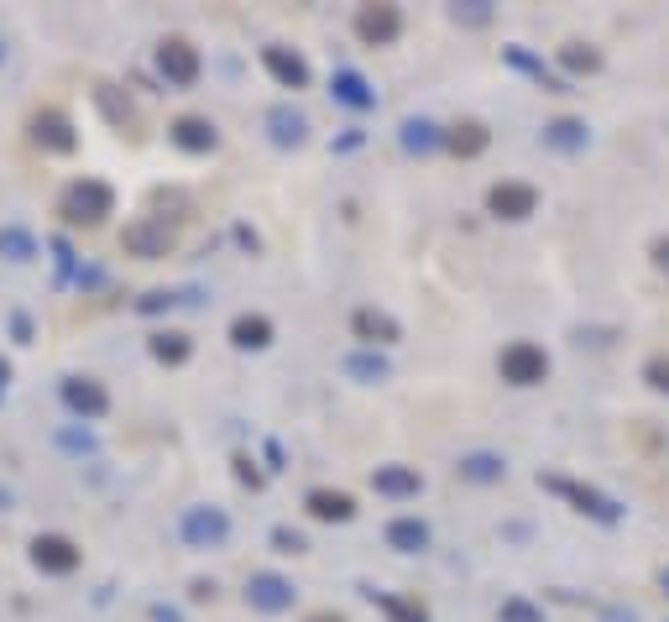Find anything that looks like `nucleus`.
<instances>
[{
    "label": "nucleus",
    "instance_id": "1",
    "mask_svg": "<svg viewBox=\"0 0 669 622\" xmlns=\"http://www.w3.org/2000/svg\"><path fill=\"white\" fill-rule=\"evenodd\" d=\"M58 215L68 225H84V230H95L105 225V215H115V189L105 178H79V183H68L63 199H58Z\"/></svg>",
    "mask_w": 669,
    "mask_h": 622
},
{
    "label": "nucleus",
    "instance_id": "2",
    "mask_svg": "<svg viewBox=\"0 0 669 622\" xmlns=\"http://www.w3.org/2000/svg\"><path fill=\"white\" fill-rule=\"evenodd\" d=\"M178 241V230L163 220V215H142V220H131L121 230V251L126 257H142V262H157V257H168Z\"/></svg>",
    "mask_w": 669,
    "mask_h": 622
},
{
    "label": "nucleus",
    "instance_id": "3",
    "mask_svg": "<svg viewBox=\"0 0 669 622\" xmlns=\"http://www.w3.org/2000/svg\"><path fill=\"white\" fill-rule=\"evenodd\" d=\"M497 372H502V382H513V387H539L549 377V356H544V345H534V340H513V345H502Z\"/></svg>",
    "mask_w": 669,
    "mask_h": 622
},
{
    "label": "nucleus",
    "instance_id": "4",
    "mask_svg": "<svg viewBox=\"0 0 669 622\" xmlns=\"http://www.w3.org/2000/svg\"><path fill=\"white\" fill-rule=\"evenodd\" d=\"M539 487L555 492V497H565V502H575V513L602 518V523H617V502L602 497L596 487H581V481H570V476H544V471H539Z\"/></svg>",
    "mask_w": 669,
    "mask_h": 622
},
{
    "label": "nucleus",
    "instance_id": "5",
    "mask_svg": "<svg viewBox=\"0 0 669 622\" xmlns=\"http://www.w3.org/2000/svg\"><path fill=\"white\" fill-rule=\"evenodd\" d=\"M178 534L189 549H220L230 539V518L220 508H189L178 518Z\"/></svg>",
    "mask_w": 669,
    "mask_h": 622
},
{
    "label": "nucleus",
    "instance_id": "6",
    "mask_svg": "<svg viewBox=\"0 0 669 622\" xmlns=\"http://www.w3.org/2000/svg\"><path fill=\"white\" fill-rule=\"evenodd\" d=\"M487 210L497 220H528L539 210V189H534V183H518V178H502V183H492Z\"/></svg>",
    "mask_w": 669,
    "mask_h": 622
},
{
    "label": "nucleus",
    "instance_id": "7",
    "mask_svg": "<svg viewBox=\"0 0 669 622\" xmlns=\"http://www.w3.org/2000/svg\"><path fill=\"white\" fill-rule=\"evenodd\" d=\"M79 560H84L79 544L63 539V534H37V539H32V565H37L42 575H74Z\"/></svg>",
    "mask_w": 669,
    "mask_h": 622
},
{
    "label": "nucleus",
    "instance_id": "8",
    "mask_svg": "<svg viewBox=\"0 0 669 622\" xmlns=\"http://www.w3.org/2000/svg\"><path fill=\"white\" fill-rule=\"evenodd\" d=\"M157 68H163V79L173 89H189L199 79V48H194V42H183V37H168L163 48H157Z\"/></svg>",
    "mask_w": 669,
    "mask_h": 622
},
{
    "label": "nucleus",
    "instance_id": "9",
    "mask_svg": "<svg viewBox=\"0 0 669 622\" xmlns=\"http://www.w3.org/2000/svg\"><path fill=\"white\" fill-rule=\"evenodd\" d=\"M32 142L42 147V152H74L79 147V136H74V121L58 110V105H48V110H37L32 115Z\"/></svg>",
    "mask_w": 669,
    "mask_h": 622
},
{
    "label": "nucleus",
    "instance_id": "10",
    "mask_svg": "<svg viewBox=\"0 0 669 622\" xmlns=\"http://www.w3.org/2000/svg\"><path fill=\"white\" fill-rule=\"evenodd\" d=\"M58 393H63L68 413H79V419H105V413H110V393L95 377H63Z\"/></svg>",
    "mask_w": 669,
    "mask_h": 622
},
{
    "label": "nucleus",
    "instance_id": "11",
    "mask_svg": "<svg viewBox=\"0 0 669 622\" xmlns=\"http://www.w3.org/2000/svg\"><path fill=\"white\" fill-rule=\"evenodd\" d=\"M398 32H403L398 6H361L356 11V37L366 48H387V42H398Z\"/></svg>",
    "mask_w": 669,
    "mask_h": 622
},
{
    "label": "nucleus",
    "instance_id": "12",
    "mask_svg": "<svg viewBox=\"0 0 669 622\" xmlns=\"http://www.w3.org/2000/svg\"><path fill=\"white\" fill-rule=\"evenodd\" d=\"M246 602L257 612H288L293 607V581H283V575H272V570H257L246 581Z\"/></svg>",
    "mask_w": 669,
    "mask_h": 622
},
{
    "label": "nucleus",
    "instance_id": "13",
    "mask_svg": "<svg viewBox=\"0 0 669 622\" xmlns=\"http://www.w3.org/2000/svg\"><path fill=\"white\" fill-rule=\"evenodd\" d=\"M168 136H173V147H178V152H194V157H204V152H215V147H220L215 121H204V115H178V121L168 126Z\"/></svg>",
    "mask_w": 669,
    "mask_h": 622
},
{
    "label": "nucleus",
    "instance_id": "14",
    "mask_svg": "<svg viewBox=\"0 0 669 622\" xmlns=\"http://www.w3.org/2000/svg\"><path fill=\"white\" fill-rule=\"evenodd\" d=\"M262 68L272 79H278L283 89H309V63L298 58L293 48H278V42H272V48H262Z\"/></svg>",
    "mask_w": 669,
    "mask_h": 622
},
{
    "label": "nucleus",
    "instance_id": "15",
    "mask_svg": "<svg viewBox=\"0 0 669 622\" xmlns=\"http://www.w3.org/2000/svg\"><path fill=\"white\" fill-rule=\"evenodd\" d=\"M304 508H309V518H319V523H351V518H356L351 492H330V487H314V492L304 497Z\"/></svg>",
    "mask_w": 669,
    "mask_h": 622
},
{
    "label": "nucleus",
    "instance_id": "16",
    "mask_svg": "<svg viewBox=\"0 0 669 622\" xmlns=\"http://www.w3.org/2000/svg\"><path fill=\"white\" fill-rule=\"evenodd\" d=\"M351 330H356L361 345H392V340H398V319L382 314V309H356L351 314Z\"/></svg>",
    "mask_w": 669,
    "mask_h": 622
},
{
    "label": "nucleus",
    "instance_id": "17",
    "mask_svg": "<svg viewBox=\"0 0 669 622\" xmlns=\"http://www.w3.org/2000/svg\"><path fill=\"white\" fill-rule=\"evenodd\" d=\"M230 345H241V351H267L272 345V319L267 314H236L230 319Z\"/></svg>",
    "mask_w": 669,
    "mask_h": 622
},
{
    "label": "nucleus",
    "instance_id": "18",
    "mask_svg": "<svg viewBox=\"0 0 669 622\" xmlns=\"http://www.w3.org/2000/svg\"><path fill=\"white\" fill-rule=\"evenodd\" d=\"M372 487H377L382 497H419L424 476L413 471V466H377V471H372Z\"/></svg>",
    "mask_w": 669,
    "mask_h": 622
},
{
    "label": "nucleus",
    "instance_id": "19",
    "mask_svg": "<svg viewBox=\"0 0 669 622\" xmlns=\"http://www.w3.org/2000/svg\"><path fill=\"white\" fill-rule=\"evenodd\" d=\"M330 95H335L345 110H372V105H377V95L366 89V79L356 74V68H340V74L330 79Z\"/></svg>",
    "mask_w": 669,
    "mask_h": 622
},
{
    "label": "nucleus",
    "instance_id": "20",
    "mask_svg": "<svg viewBox=\"0 0 669 622\" xmlns=\"http://www.w3.org/2000/svg\"><path fill=\"white\" fill-rule=\"evenodd\" d=\"M267 126H272V142H278V147H298L309 136V121L293 105H272L267 110Z\"/></svg>",
    "mask_w": 669,
    "mask_h": 622
},
{
    "label": "nucleus",
    "instance_id": "21",
    "mask_svg": "<svg viewBox=\"0 0 669 622\" xmlns=\"http://www.w3.org/2000/svg\"><path fill=\"white\" fill-rule=\"evenodd\" d=\"M487 142H492V131L481 126V121H460V126L445 131V147L455 157H481V152H487Z\"/></svg>",
    "mask_w": 669,
    "mask_h": 622
},
{
    "label": "nucleus",
    "instance_id": "22",
    "mask_svg": "<svg viewBox=\"0 0 669 622\" xmlns=\"http://www.w3.org/2000/svg\"><path fill=\"white\" fill-rule=\"evenodd\" d=\"M387 544L398 549V555H419V549H429V523H419V518H392L387 523Z\"/></svg>",
    "mask_w": 669,
    "mask_h": 622
},
{
    "label": "nucleus",
    "instance_id": "23",
    "mask_svg": "<svg viewBox=\"0 0 669 622\" xmlns=\"http://www.w3.org/2000/svg\"><path fill=\"white\" fill-rule=\"evenodd\" d=\"M455 476H460V481H502V476H507V460L492 455V450H476V455H460Z\"/></svg>",
    "mask_w": 669,
    "mask_h": 622
},
{
    "label": "nucleus",
    "instance_id": "24",
    "mask_svg": "<svg viewBox=\"0 0 669 622\" xmlns=\"http://www.w3.org/2000/svg\"><path fill=\"white\" fill-rule=\"evenodd\" d=\"M189 351H194L189 335H178V330H157L152 335V356L163 361V366H183V361H189Z\"/></svg>",
    "mask_w": 669,
    "mask_h": 622
},
{
    "label": "nucleus",
    "instance_id": "25",
    "mask_svg": "<svg viewBox=\"0 0 669 622\" xmlns=\"http://www.w3.org/2000/svg\"><path fill=\"white\" fill-rule=\"evenodd\" d=\"M434 147H445V136L434 121H403V152H434Z\"/></svg>",
    "mask_w": 669,
    "mask_h": 622
},
{
    "label": "nucleus",
    "instance_id": "26",
    "mask_svg": "<svg viewBox=\"0 0 669 622\" xmlns=\"http://www.w3.org/2000/svg\"><path fill=\"white\" fill-rule=\"evenodd\" d=\"M0 257H6V262H32V257H37L32 230H21V225H6V230H0Z\"/></svg>",
    "mask_w": 669,
    "mask_h": 622
},
{
    "label": "nucleus",
    "instance_id": "27",
    "mask_svg": "<svg viewBox=\"0 0 669 622\" xmlns=\"http://www.w3.org/2000/svg\"><path fill=\"white\" fill-rule=\"evenodd\" d=\"M544 142L560 147V152H575V147H586V126L570 121V115H565V121H549L544 126Z\"/></svg>",
    "mask_w": 669,
    "mask_h": 622
},
{
    "label": "nucleus",
    "instance_id": "28",
    "mask_svg": "<svg viewBox=\"0 0 669 622\" xmlns=\"http://www.w3.org/2000/svg\"><path fill=\"white\" fill-rule=\"evenodd\" d=\"M560 63H565V74H596V68H602V53L586 48V42H565Z\"/></svg>",
    "mask_w": 669,
    "mask_h": 622
},
{
    "label": "nucleus",
    "instance_id": "29",
    "mask_svg": "<svg viewBox=\"0 0 669 622\" xmlns=\"http://www.w3.org/2000/svg\"><path fill=\"white\" fill-rule=\"evenodd\" d=\"M372 596H377V591H372ZM377 607L387 612V622H429V612H424L419 602H403V596H387V591L377 596Z\"/></svg>",
    "mask_w": 669,
    "mask_h": 622
},
{
    "label": "nucleus",
    "instance_id": "30",
    "mask_svg": "<svg viewBox=\"0 0 669 622\" xmlns=\"http://www.w3.org/2000/svg\"><path fill=\"white\" fill-rule=\"evenodd\" d=\"M345 372H351L356 382H382V377H387V361H382L377 351H356L351 361H345Z\"/></svg>",
    "mask_w": 669,
    "mask_h": 622
},
{
    "label": "nucleus",
    "instance_id": "31",
    "mask_svg": "<svg viewBox=\"0 0 669 622\" xmlns=\"http://www.w3.org/2000/svg\"><path fill=\"white\" fill-rule=\"evenodd\" d=\"M497 622H544V612L528 602V596H507V602L497 607Z\"/></svg>",
    "mask_w": 669,
    "mask_h": 622
},
{
    "label": "nucleus",
    "instance_id": "32",
    "mask_svg": "<svg viewBox=\"0 0 669 622\" xmlns=\"http://www.w3.org/2000/svg\"><path fill=\"white\" fill-rule=\"evenodd\" d=\"M507 58H513V63L523 68V74H534V79L549 89V95H565V79H549V74H544V63H534V58H528L523 48H507Z\"/></svg>",
    "mask_w": 669,
    "mask_h": 622
},
{
    "label": "nucleus",
    "instance_id": "33",
    "mask_svg": "<svg viewBox=\"0 0 669 622\" xmlns=\"http://www.w3.org/2000/svg\"><path fill=\"white\" fill-rule=\"evenodd\" d=\"M272 544H278V555H304V534L298 528H272Z\"/></svg>",
    "mask_w": 669,
    "mask_h": 622
},
{
    "label": "nucleus",
    "instance_id": "34",
    "mask_svg": "<svg viewBox=\"0 0 669 622\" xmlns=\"http://www.w3.org/2000/svg\"><path fill=\"white\" fill-rule=\"evenodd\" d=\"M643 382H649L654 393H669V356H654L649 366H643Z\"/></svg>",
    "mask_w": 669,
    "mask_h": 622
},
{
    "label": "nucleus",
    "instance_id": "35",
    "mask_svg": "<svg viewBox=\"0 0 669 622\" xmlns=\"http://www.w3.org/2000/svg\"><path fill=\"white\" fill-rule=\"evenodd\" d=\"M236 476L246 481V487H262V471L251 466V455H236Z\"/></svg>",
    "mask_w": 669,
    "mask_h": 622
},
{
    "label": "nucleus",
    "instance_id": "36",
    "mask_svg": "<svg viewBox=\"0 0 669 622\" xmlns=\"http://www.w3.org/2000/svg\"><path fill=\"white\" fill-rule=\"evenodd\" d=\"M168 304H173V293H147V298H142V309H147V314H157V309H168Z\"/></svg>",
    "mask_w": 669,
    "mask_h": 622
},
{
    "label": "nucleus",
    "instance_id": "37",
    "mask_svg": "<svg viewBox=\"0 0 669 622\" xmlns=\"http://www.w3.org/2000/svg\"><path fill=\"white\" fill-rule=\"evenodd\" d=\"M654 267H659V272H669V236H659V241H654Z\"/></svg>",
    "mask_w": 669,
    "mask_h": 622
},
{
    "label": "nucleus",
    "instance_id": "38",
    "mask_svg": "<svg viewBox=\"0 0 669 622\" xmlns=\"http://www.w3.org/2000/svg\"><path fill=\"white\" fill-rule=\"evenodd\" d=\"M152 622H178V612H168V607H152Z\"/></svg>",
    "mask_w": 669,
    "mask_h": 622
},
{
    "label": "nucleus",
    "instance_id": "39",
    "mask_svg": "<svg viewBox=\"0 0 669 622\" xmlns=\"http://www.w3.org/2000/svg\"><path fill=\"white\" fill-rule=\"evenodd\" d=\"M304 622H345L340 612H314V617H304Z\"/></svg>",
    "mask_w": 669,
    "mask_h": 622
},
{
    "label": "nucleus",
    "instance_id": "40",
    "mask_svg": "<svg viewBox=\"0 0 669 622\" xmlns=\"http://www.w3.org/2000/svg\"><path fill=\"white\" fill-rule=\"evenodd\" d=\"M0 63H6V48H0Z\"/></svg>",
    "mask_w": 669,
    "mask_h": 622
},
{
    "label": "nucleus",
    "instance_id": "41",
    "mask_svg": "<svg viewBox=\"0 0 669 622\" xmlns=\"http://www.w3.org/2000/svg\"><path fill=\"white\" fill-rule=\"evenodd\" d=\"M664 586H669V575H664Z\"/></svg>",
    "mask_w": 669,
    "mask_h": 622
}]
</instances>
